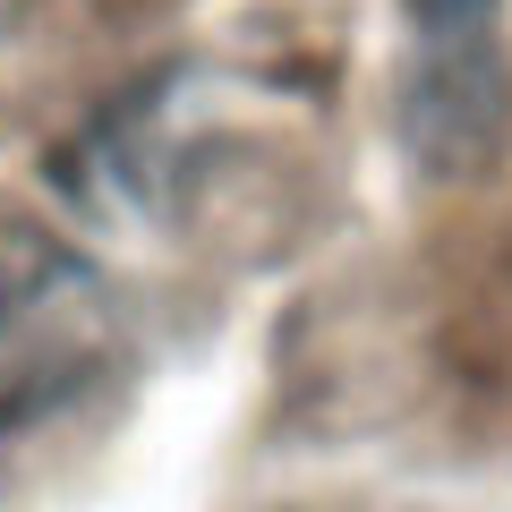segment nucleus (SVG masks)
<instances>
[{
    "mask_svg": "<svg viewBox=\"0 0 512 512\" xmlns=\"http://www.w3.org/2000/svg\"><path fill=\"white\" fill-rule=\"evenodd\" d=\"M120 316L111 282L52 231L0 222V427L43 419L103 376Z\"/></svg>",
    "mask_w": 512,
    "mask_h": 512,
    "instance_id": "nucleus-1",
    "label": "nucleus"
},
{
    "mask_svg": "<svg viewBox=\"0 0 512 512\" xmlns=\"http://www.w3.org/2000/svg\"><path fill=\"white\" fill-rule=\"evenodd\" d=\"M410 60H402V137L427 171H478L512 120V60H504V0H402Z\"/></svg>",
    "mask_w": 512,
    "mask_h": 512,
    "instance_id": "nucleus-2",
    "label": "nucleus"
}]
</instances>
